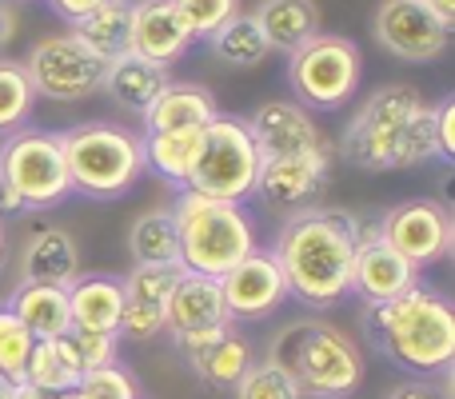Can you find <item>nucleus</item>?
Returning <instances> with one entry per match:
<instances>
[{
    "label": "nucleus",
    "instance_id": "a878e982",
    "mask_svg": "<svg viewBox=\"0 0 455 399\" xmlns=\"http://www.w3.org/2000/svg\"><path fill=\"white\" fill-rule=\"evenodd\" d=\"M200 136H204V128H188V132H144L140 136L144 168H152L160 180L184 188V180H188L192 164L200 156Z\"/></svg>",
    "mask_w": 455,
    "mask_h": 399
},
{
    "label": "nucleus",
    "instance_id": "7ed1b4c3",
    "mask_svg": "<svg viewBox=\"0 0 455 399\" xmlns=\"http://www.w3.org/2000/svg\"><path fill=\"white\" fill-rule=\"evenodd\" d=\"M363 328L395 368L416 379H435L455 368V307L427 283H416L387 304H371Z\"/></svg>",
    "mask_w": 455,
    "mask_h": 399
},
{
    "label": "nucleus",
    "instance_id": "423d86ee",
    "mask_svg": "<svg viewBox=\"0 0 455 399\" xmlns=\"http://www.w3.org/2000/svg\"><path fill=\"white\" fill-rule=\"evenodd\" d=\"M60 148L76 196L120 200L144 176L140 136L132 128L108 124V120H84V124L60 132Z\"/></svg>",
    "mask_w": 455,
    "mask_h": 399
},
{
    "label": "nucleus",
    "instance_id": "9d476101",
    "mask_svg": "<svg viewBox=\"0 0 455 399\" xmlns=\"http://www.w3.org/2000/svg\"><path fill=\"white\" fill-rule=\"evenodd\" d=\"M20 64L32 80V92L56 104H76L96 96L104 84V68H108V60L96 56L88 44H80L72 32L40 36Z\"/></svg>",
    "mask_w": 455,
    "mask_h": 399
},
{
    "label": "nucleus",
    "instance_id": "a19ab883",
    "mask_svg": "<svg viewBox=\"0 0 455 399\" xmlns=\"http://www.w3.org/2000/svg\"><path fill=\"white\" fill-rule=\"evenodd\" d=\"M48 4L56 8V12L64 16V20H76V16H84V12H92L96 4H104V0H48Z\"/></svg>",
    "mask_w": 455,
    "mask_h": 399
},
{
    "label": "nucleus",
    "instance_id": "49530a36",
    "mask_svg": "<svg viewBox=\"0 0 455 399\" xmlns=\"http://www.w3.org/2000/svg\"><path fill=\"white\" fill-rule=\"evenodd\" d=\"M48 399H76V395H72V392H64V395H48Z\"/></svg>",
    "mask_w": 455,
    "mask_h": 399
},
{
    "label": "nucleus",
    "instance_id": "a18cd8bd",
    "mask_svg": "<svg viewBox=\"0 0 455 399\" xmlns=\"http://www.w3.org/2000/svg\"><path fill=\"white\" fill-rule=\"evenodd\" d=\"M0 264H4V224H0Z\"/></svg>",
    "mask_w": 455,
    "mask_h": 399
},
{
    "label": "nucleus",
    "instance_id": "b1692460",
    "mask_svg": "<svg viewBox=\"0 0 455 399\" xmlns=\"http://www.w3.org/2000/svg\"><path fill=\"white\" fill-rule=\"evenodd\" d=\"M251 16H256L272 52H291L320 32V4L315 0H259Z\"/></svg>",
    "mask_w": 455,
    "mask_h": 399
},
{
    "label": "nucleus",
    "instance_id": "de8ad7c7",
    "mask_svg": "<svg viewBox=\"0 0 455 399\" xmlns=\"http://www.w3.org/2000/svg\"><path fill=\"white\" fill-rule=\"evenodd\" d=\"M16 4H20V0H16Z\"/></svg>",
    "mask_w": 455,
    "mask_h": 399
},
{
    "label": "nucleus",
    "instance_id": "4468645a",
    "mask_svg": "<svg viewBox=\"0 0 455 399\" xmlns=\"http://www.w3.org/2000/svg\"><path fill=\"white\" fill-rule=\"evenodd\" d=\"M419 283V267L408 264L392 243L379 240L376 224L360 219V240H355V259H352V291L363 304H387V299L403 296L408 288Z\"/></svg>",
    "mask_w": 455,
    "mask_h": 399
},
{
    "label": "nucleus",
    "instance_id": "2eb2a0df",
    "mask_svg": "<svg viewBox=\"0 0 455 399\" xmlns=\"http://www.w3.org/2000/svg\"><path fill=\"white\" fill-rule=\"evenodd\" d=\"M220 291L232 320H264L288 299V283H283L280 264H275L272 251L259 248L251 256H243L235 267H228L220 275Z\"/></svg>",
    "mask_w": 455,
    "mask_h": 399
},
{
    "label": "nucleus",
    "instance_id": "2f4dec72",
    "mask_svg": "<svg viewBox=\"0 0 455 399\" xmlns=\"http://www.w3.org/2000/svg\"><path fill=\"white\" fill-rule=\"evenodd\" d=\"M180 272H184L180 264H136L132 272L124 275V299L128 304H144V307L164 312Z\"/></svg>",
    "mask_w": 455,
    "mask_h": 399
},
{
    "label": "nucleus",
    "instance_id": "bb28decb",
    "mask_svg": "<svg viewBox=\"0 0 455 399\" xmlns=\"http://www.w3.org/2000/svg\"><path fill=\"white\" fill-rule=\"evenodd\" d=\"M20 384L36 387L44 395H64L80 384V363L72 355L68 339H36L28 352V363H24V379Z\"/></svg>",
    "mask_w": 455,
    "mask_h": 399
},
{
    "label": "nucleus",
    "instance_id": "412c9836",
    "mask_svg": "<svg viewBox=\"0 0 455 399\" xmlns=\"http://www.w3.org/2000/svg\"><path fill=\"white\" fill-rule=\"evenodd\" d=\"M72 328L116 331L124 315V275H76L68 283Z\"/></svg>",
    "mask_w": 455,
    "mask_h": 399
},
{
    "label": "nucleus",
    "instance_id": "9b49d317",
    "mask_svg": "<svg viewBox=\"0 0 455 399\" xmlns=\"http://www.w3.org/2000/svg\"><path fill=\"white\" fill-rule=\"evenodd\" d=\"M376 232L384 243H392L408 264H416L419 272L440 259L451 256L455 248V219L451 208L443 200L432 196H416V200H403L395 203L392 211L376 219Z\"/></svg>",
    "mask_w": 455,
    "mask_h": 399
},
{
    "label": "nucleus",
    "instance_id": "e433bc0d",
    "mask_svg": "<svg viewBox=\"0 0 455 399\" xmlns=\"http://www.w3.org/2000/svg\"><path fill=\"white\" fill-rule=\"evenodd\" d=\"M76 399H136V379L128 368L120 363H108V368H96V371H84L80 384L72 387Z\"/></svg>",
    "mask_w": 455,
    "mask_h": 399
},
{
    "label": "nucleus",
    "instance_id": "f3484780",
    "mask_svg": "<svg viewBox=\"0 0 455 399\" xmlns=\"http://www.w3.org/2000/svg\"><path fill=\"white\" fill-rule=\"evenodd\" d=\"M192 48V32L180 20L172 0H132V36L128 52L152 64H176Z\"/></svg>",
    "mask_w": 455,
    "mask_h": 399
},
{
    "label": "nucleus",
    "instance_id": "5701e85b",
    "mask_svg": "<svg viewBox=\"0 0 455 399\" xmlns=\"http://www.w3.org/2000/svg\"><path fill=\"white\" fill-rule=\"evenodd\" d=\"M164 84H168L164 64H152L136 52H124V56H116V60H108L100 88L112 96V104H120L124 112H144L160 96Z\"/></svg>",
    "mask_w": 455,
    "mask_h": 399
},
{
    "label": "nucleus",
    "instance_id": "393cba45",
    "mask_svg": "<svg viewBox=\"0 0 455 399\" xmlns=\"http://www.w3.org/2000/svg\"><path fill=\"white\" fill-rule=\"evenodd\" d=\"M68 32L80 44L92 48L96 56L116 60V56L128 52V36H132V0H104L92 12L76 16Z\"/></svg>",
    "mask_w": 455,
    "mask_h": 399
},
{
    "label": "nucleus",
    "instance_id": "f257e3e1",
    "mask_svg": "<svg viewBox=\"0 0 455 399\" xmlns=\"http://www.w3.org/2000/svg\"><path fill=\"white\" fill-rule=\"evenodd\" d=\"M360 219L344 208H296L283 219L272 256L283 272L288 296L312 312H328L352 296V259Z\"/></svg>",
    "mask_w": 455,
    "mask_h": 399
},
{
    "label": "nucleus",
    "instance_id": "c03bdc74",
    "mask_svg": "<svg viewBox=\"0 0 455 399\" xmlns=\"http://www.w3.org/2000/svg\"><path fill=\"white\" fill-rule=\"evenodd\" d=\"M16 395V384L12 379H0V399H12Z\"/></svg>",
    "mask_w": 455,
    "mask_h": 399
},
{
    "label": "nucleus",
    "instance_id": "4c0bfd02",
    "mask_svg": "<svg viewBox=\"0 0 455 399\" xmlns=\"http://www.w3.org/2000/svg\"><path fill=\"white\" fill-rule=\"evenodd\" d=\"M435 160L455 164V96L435 104Z\"/></svg>",
    "mask_w": 455,
    "mask_h": 399
},
{
    "label": "nucleus",
    "instance_id": "72a5a7b5",
    "mask_svg": "<svg viewBox=\"0 0 455 399\" xmlns=\"http://www.w3.org/2000/svg\"><path fill=\"white\" fill-rule=\"evenodd\" d=\"M32 344H36V339H32L28 328H24V323L12 315V307L0 304V379L20 384Z\"/></svg>",
    "mask_w": 455,
    "mask_h": 399
},
{
    "label": "nucleus",
    "instance_id": "c85d7f7f",
    "mask_svg": "<svg viewBox=\"0 0 455 399\" xmlns=\"http://www.w3.org/2000/svg\"><path fill=\"white\" fill-rule=\"evenodd\" d=\"M208 48H212L216 60L232 64V68H256V64H264V56L272 52L256 24V16H240V12L208 36Z\"/></svg>",
    "mask_w": 455,
    "mask_h": 399
},
{
    "label": "nucleus",
    "instance_id": "09e8293b",
    "mask_svg": "<svg viewBox=\"0 0 455 399\" xmlns=\"http://www.w3.org/2000/svg\"><path fill=\"white\" fill-rule=\"evenodd\" d=\"M136 399H140V395H136Z\"/></svg>",
    "mask_w": 455,
    "mask_h": 399
},
{
    "label": "nucleus",
    "instance_id": "c9c22d12",
    "mask_svg": "<svg viewBox=\"0 0 455 399\" xmlns=\"http://www.w3.org/2000/svg\"><path fill=\"white\" fill-rule=\"evenodd\" d=\"M180 20L188 24L192 40H208L220 24H228L240 12V0H172Z\"/></svg>",
    "mask_w": 455,
    "mask_h": 399
},
{
    "label": "nucleus",
    "instance_id": "f8f14e48",
    "mask_svg": "<svg viewBox=\"0 0 455 399\" xmlns=\"http://www.w3.org/2000/svg\"><path fill=\"white\" fill-rule=\"evenodd\" d=\"M371 36L387 56L408 64H432L448 52L451 24H443L424 0H379Z\"/></svg>",
    "mask_w": 455,
    "mask_h": 399
},
{
    "label": "nucleus",
    "instance_id": "a211bd4d",
    "mask_svg": "<svg viewBox=\"0 0 455 399\" xmlns=\"http://www.w3.org/2000/svg\"><path fill=\"white\" fill-rule=\"evenodd\" d=\"M232 323L224 307V291L216 275L200 272H180L172 296L164 307V331L168 336H184V331H204V328H224Z\"/></svg>",
    "mask_w": 455,
    "mask_h": 399
},
{
    "label": "nucleus",
    "instance_id": "79ce46f5",
    "mask_svg": "<svg viewBox=\"0 0 455 399\" xmlns=\"http://www.w3.org/2000/svg\"><path fill=\"white\" fill-rule=\"evenodd\" d=\"M427 8H432L435 16H440L443 24H455V0H424Z\"/></svg>",
    "mask_w": 455,
    "mask_h": 399
},
{
    "label": "nucleus",
    "instance_id": "6ab92c4d",
    "mask_svg": "<svg viewBox=\"0 0 455 399\" xmlns=\"http://www.w3.org/2000/svg\"><path fill=\"white\" fill-rule=\"evenodd\" d=\"M144 132H188V128H208L220 116V104L204 84H176L168 80L160 96L140 112Z\"/></svg>",
    "mask_w": 455,
    "mask_h": 399
},
{
    "label": "nucleus",
    "instance_id": "4be33fe9",
    "mask_svg": "<svg viewBox=\"0 0 455 399\" xmlns=\"http://www.w3.org/2000/svg\"><path fill=\"white\" fill-rule=\"evenodd\" d=\"M8 307L28 328L32 339H60L72 331L68 288H56V283H16L12 296H8Z\"/></svg>",
    "mask_w": 455,
    "mask_h": 399
},
{
    "label": "nucleus",
    "instance_id": "37998d69",
    "mask_svg": "<svg viewBox=\"0 0 455 399\" xmlns=\"http://www.w3.org/2000/svg\"><path fill=\"white\" fill-rule=\"evenodd\" d=\"M12 399H48V395L36 392V387H28V384H16V395Z\"/></svg>",
    "mask_w": 455,
    "mask_h": 399
},
{
    "label": "nucleus",
    "instance_id": "1a4fd4ad",
    "mask_svg": "<svg viewBox=\"0 0 455 399\" xmlns=\"http://www.w3.org/2000/svg\"><path fill=\"white\" fill-rule=\"evenodd\" d=\"M0 180L20 196L24 211L60 208L72 196L60 132L20 128V132L4 136V144H0Z\"/></svg>",
    "mask_w": 455,
    "mask_h": 399
},
{
    "label": "nucleus",
    "instance_id": "c756f323",
    "mask_svg": "<svg viewBox=\"0 0 455 399\" xmlns=\"http://www.w3.org/2000/svg\"><path fill=\"white\" fill-rule=\"evenodd\" d=\"M248 368H251V344L235 328H228L224 336L192 363V371H196L208 387H216V392H232L235 379H240Z\"/></svg>",
    "mask_w": 455,
    "mask_h": 399
},
{
    "label": "nucleus",
    "instance_id": "dca6fc26",
    "mask_svg": "<svg viewBox=\"0 0 455 399\" xmlns=\"http://www.w3.org/2000/svg\"><path fill=\"white\" fill-rule=\"evenodd\" d=\"M251 140L259 148V160L272 156H296V152H307L315 144H323L320 124L312 120V112L296 100H267L259 104L251 116H243Z\"/></svg>",
    "mask_w": 455,
    "mask_h": 399
},
{
    "label": "nucleus",
    "instance_id": "58836bf2",
    "mask_svg": "<svg viewBox=\"0 0 455 399\" xmlns=\"http://www.w3.org/2000/svg\"><path fill=\"white\" fill-rule=\"evenodd\" d=\"M16 32H20V8L16 0H0V52L16 40Z\"/></svg>",
    "mask_w": 455,
    "mask_h": 399
},
{
    "label": "nucleus",
    "instance_id": "ddd939ff",
    "mask_svg": "<svg viewBox=\"0 0 455 399\" xmlns=\"http://www.w3.org/2000/svg\"><path fill=\"white\" fill-rule=\"evenodd\" d=\"M331 164H336V148L328 140L315 144L296 156H272L259 160L256 176V196L272 208H304L307 200H315V192L331 180Z\"/></svg>",
    "mask_w": 455,
    "mask_h": 399
},
{
    "label": "nucleus",
    "instance_id": "cd10ccee",
    "mask_svg": "<svg viewBox=\"0 0 455 399\" xmlns=\"http://www.w3.org/2000/svg\"><path fill=\"white\" fill-rule=\"evenodd\" d=\"M128 251L132 264H180L172 208H148L128 227Z\"/></svg>",
    "mask_w": 455,
    "mask_h": 399
},
{
    "label": "nucleus",
    "instance_id": "6e6552de",
    "mask_svg": "<svg viewBox=\"0 0 455 399\" xmlns=\"http://www.w3.org/2000/svg\"><path fill=\"white\" fill-rule=\"evenodd\" d=\"M363 76L360 48L339 32H315L288 52V84L296 104L315 112H336L355 96Z\"/></svg>",
    "mask_w": 455,
    "mask_h": 399
},
{
    "label": "nucleus",
    "instance_id": "7c9ffc66",
    "mask_svg": "<svg viewBox=\"0 0 455 399\" xmlns=\"http://www.w3.org/2000/svg\"><path fill=\"white\" fill-rule=\"evenodd\" d=\"M32 108H36V92L24 72L20 60H4L0 56V136H12L28 124Z\"/></svg>",
    "mask_w": 455,
    "mask_h": 399
},
{
    "label": "nucleus",
    "instance_id": "39448f33",
    "mask_svg": "<svg viewBox=\"0 0 455 399\" xmlns=\"http://www.w3.org/2000/svg\"><path fill=\"white\" fill-rule=\"evenodd\" d=\"M172 219H176V243H180L184 272L220 280L228 267H235L243 256H251L259 248L256 224L243 211V203L208 200L180 188V196L172 203Z\"/></svg>",
    "mask_w": 455,
    "mask_h": 399
},
{
    "label": "nucleus",
    "instance_id": "f704fd0d",
    "mask_svg": "<svg viewBox=\"0 0 455 399\" xmlns=\"http://www.w3.org/2000/svg\"><path fill=\"white\" fill-rule=\"evenodd\" d=\"M68 347L80 363V376L84 371H96V368H108V363H120V336L116 331H84V328H72L68 336Z\"/></svg>",
    "mask_w": 455,
    "mask_h": 399
},
{
    "label": "nucleus",
    "instance_id": "aec40b11",
    "mask_svg": "<svg viewBox=\"0 0 455 399\" xmlns=\"http://www.w3.org/2000/svg\"><path fill=\"white\" fill-rule=\"evenodd\" d=\"M80 275V248L64 227H36L20 251V283H56L68 288Z\"/></svg>",
    "mask_w": 455,
    "mask_h": 399
},
{
    "label": "nucleus",
    "instance_id": "f03ea898",
    "mask_svg": "<svg viewBox=\"0 0 455 399\" xmlns=\"http://www.w3.org/2000/svg\"><path fill=\"white\" fill-rule=\"evenodd\" d=\"M347 164L363 172H400L435 160V104L411 84H384L360 104L339 140Z\"/></svg>",
    "mask_w": 455,
    "mask_h": 399
},
{
    "label": "nucleus",
    "instance_id": "473e14b6",
    "mask_svg": "<svg viewBox=\"0 0 455 399\" xmlns=\"http://www.w3.org/2000/svg\"><path fill=\"white\" fill-rule=\"evenodd\" d=\"M232 395L235 399H299L296 384L288 379V371L272 360H251V368L235 379Z\"/></svg>",
    "mask_w": 455,
    "mask_h": 399
},
{
    "label": "nucleus",
    "instance_id": "0eeeda50",
    "mask_svg": "<svg viewBox=\"0 0 455 399\" xmlns=\"http://www.w3.org/2000/svg\"><path fill=\"white\" fill-rule=\"evenodd\" d=\"M259 176V148L251 140L243 116H216L200 136V156L192 164L184 188L208 200L243 203L256 196Z\"/></svg>",
    "mask_w": 455,
    "mask_h": 399
},
{
    "label": "nucleus",
    "instance_id": "ea45409f",
    "mask_svg": "<svg viewBox=\"0 0 455 399\" xmlns=\"http://www.w3.org/2000/svg\"><path fill=\"white\" fill-rule=\"evenodd\" d=\"M387 399H443V395L435 392L432 379H403V384L395 387Z\"/></svg>",
    "mask_w": 455,
    "mask_h": 399
},
{
    "label": "nucleus",
    "instance_id": "20e7f679",
    "mask_svg": "<svg viewBox=\"0 0 455 399\" xmlns=\"http://www.w3.org/2000/svg\"><path fill=\"white\" fill-rule=\"evenodd\" d=\"M267 360L280 363L299 399H347L363 384V355L344 328L328 320H296L275 331Z\"/></svg>",
    "mask_w": 455,
    "mask_h": 399
}]
</instances>
